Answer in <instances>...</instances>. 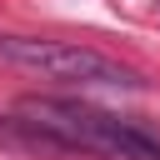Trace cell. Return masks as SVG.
<instances>
[{"label":"cell","mask_w":160,"mask_h":160,"mask_svg":"<svg viewBox=\"0 0 160 160\" xmlns=\"http://www.w3.org/2000/svg\"><path fill=\"white\" fill-rule=\"evenodd\" d=\"M0 60L40 75V80H60V85H80V90H145V80L90 50V45H70V40H35V35H0Z\"/></svg>","instance_id":"cell-2"},{"label":"cell","mask_w":160,"mask_h":160,"mask_svg":"<svg viewBox=\"0 0 160 160\" xmlns=\"http://www.w3.org/2000/svg\"><path fill=\"white\" fill-rule=\"evenodd\" d=\"M15 110L55 150H80V155H105V160H160V130L140 125L135 115L90 105L80 95H25Z\"/></svg>","instance_id":"cell-1"}]
</instances>
